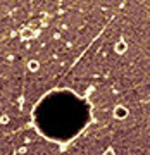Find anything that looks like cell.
I'll return each instance as SVG.
<instances>
[{"label":"cell","mask_w":150,"mask_h":155,"mask_svg":"<svg viewBox=\"0 0 150 155\" xmlns=\"http://www.w3.org/2000/svg\"><path fill=\"white\" fill-rule=\"evenodd\" d=\"M114 117H116V119H126V117H128V109L124 105H117L116 109H114Z\"/></svg>","instance_id":"1"},{"label":"cell","mask_w":150,"mask_h":155,"mask_svg":"<svg viewBox=\"0 0 150 155\" xmlns=\"http://www.w3.org/2000/svg\"><path fill=\"white\" fill-rule=\"evenodd\" d=\"M19 35H21V40H29V38H33L35 36V33H33V29L31 28H22Z\"/></svg>","instance_id":"2"},{"label":"cell","mask_w":150,"mask_h":155,"mask_svg":"<svg viewBox=\"0 0 150 155\" xmlns=\"http://www.w3.org/2000/svg\"><path fill=\"white\" fill-rule=\"evenodd\" d=\"M126 48H128V45H126V41H117L116 43V47H114V50H116L117 54H124V52H126Z\"/></svg>","instance_id":"3"},{"label":"cell","mask_w":150,"mask_h":155,"mask_svg":"<svg viewBox=\"0 0 150 155\" xmlns=\"http://www.w3.org/2000/svg\"><path fill=\"white\" fill-rule=\"evenodd\" d=\"M28 69H29L31 72H36V71L40 69V62H38V61H29V62H28Z\"/></svg>","instance_id":"4"},{"label":"cell","mask_w":150,"mask_h":155,"mask_svg":"<svg viewBox=\"0 0 150 155\" xmlns=\"http://www.w3.org/2000/svg\"><path fill=\"white\" fill-rule=\"evenodd\" d=\"M0 122H4V124H5V122H9V117H7V116H2V117H0Z\"/></svg>","instance_id":"5"},{"label":"cell","mask_w":150,"mask_h":155,"mask_svg":"<svg viewBox=\"0 0 150 155\" xmlns=\"http://www.w3.org/2000/svg\"><path fill=\"white\" fill-rule=\"evenodd\" d=\"M104 155H116V153H114L112 150H107V152H105V153H104Z\"/></svg>","instance_id":"6"}]
</instances>
